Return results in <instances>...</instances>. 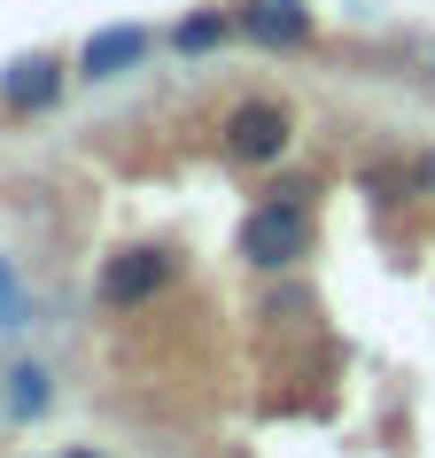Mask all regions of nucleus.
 <instances>
[{
    "instance_id": "1",
    "label": "nucleus",
    "mask_w": 435,
    "mask_h": 458,
    "mask_svg": "<svg viewBox=\"0 0 435 458\" xmlns=\"http://www.w3.org/2000/svg\"><path fill=\"white\" fill-rule=\"evenodd\" d=\"M311 225H319V187L288 179V187H272L265 202H249L234 249H242L249 272H288V265L311 257Z\"/></svg>"
},
{
    "instance_id": "2",
    "label": "nucleus",
    "mask_w": 435,
    "mask_h": 458,
    "mask_svg": "<svg viewBox=\"0 0 435 458\" xmlns=\"http://www.w3.org/2000/svg\"><path fill=\"white\" fill-rule=\"evenodd\" d=\"M171 280H179V257H171L164 242H132V249H117V257L101 265L94 295H101V311H141V303H156Z\"/></svg>"
},
{
    "instance_id": "3",
    "label": "nucleus",
    "mask_w": 435,
    "mask_h": 458,
    "mask_svg": "<svg viewBox=\"0 0 435 458\" xmlns=\"http://www.w3.org/2000/svg\"><path fill=\"white\" fill-rule=\"evenodd\" d=\"M288 148H295V117H288V101L249 94V101H234V109H226V156H234V164L265 171V164H280Z\"/></svg>"
},
{
    "instance_id": "4",
    "label": "nucleus",
    "mask_w": 435,
    "mask_h": 458,
    "mask_svg": "<svg viewBox=\"0 0 435 458\" xmlns=\"http://www.w3.org/2000/svg\"><path fill=\"white\" fill-rule=\"evenodd\" d=\"M234 31L265 55H295L319 39V16H311V0H234Z\"/></svg>"
},
{
    "instance_id": "5",
    "label": "nucleus",
    "mask_w": 435,
    "mask_h": 458,
    "mask_svg": "<svg viewBox=\"0 0 435 458\" xmlns=\"http://www.w3.org/2000/svg\"><path fill=\"white\" fill-rule=\"evenodd\" d=\"M63 101V55H16L8 71H0V109H16V117H39Z\"/></svg>"
},
{
    "instance_id": "6",
    "label": "nucleus",
    "mask_w": 435,
    "mask_h": 458,
    "mask_svg": "<svg viewBox=\"0 0 435 458\" xmlns=\"http://www.w3.org/2000/svg\"><path fill=\"white\" fill-rule=\"evenodd\" d=\"M141 55H148V31H141V24H109V31H94V39H86L78 78H124Z\"/></svg>"
},
{
    "instance_id": "7",
    "label": "nucleus",
    "mask_w": 435,
    "mask_h": 458,
    "mask_svg": "<svg viewBox=\"0 0 435 458\" xmlns=\"http://www.w3.org/2000/svg\"><path fill=\"white\" fill-rule=\"evenodd\" d=\"M226 39H234V8H194V16L171 24V47L179 55H218Z\"/></svg>"
},
{
    "instance_id": "8",
    "label": "nucleus",
    "mask_w": 435,
    "mask_h": 458,
    "mask_svg": "<svg viewBox=\"0 0 435 458\" xmlns=\"http://www.w3.org/2000/svg\"><path fill=\"white\" fill-rule=\"evenodd\" d=\"M47 404H55L47 373H39V365H16V373H8V411H16V420H39Z\"/></svg>"
},
{
    "instance_id": "9",
    "label": "nucleus",
    "mask_w": 435,
    "mask_h": 458,
    "mask_svg": "<svg viewBox=\"0 0 435 458\" xmlns=\"http://www.w3.org/2000/svg\"><path fill=\"white\" fill-rule=\"evenodd\" d=\"M16 318H24V303H16V272L0 265V327H16Z\"/></svg>"
},
{
    "instance_id": "10",
    "label": "nucleus",
    "mask_w": 435,
    "mask_h": 458,
    "mask_svg": "<svg viewBox=\"0 0 435 458\" xmlns=\"http://www.w3.org/2000/svg\"><path fill=\"white\" fill-rule=\"evenodd\" d=\"M412 187H420V194H435V156H420V164H412Z\"/></svg>"
}]
</instances>
